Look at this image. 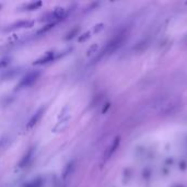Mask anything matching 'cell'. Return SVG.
<instances>
[{
    "label": "cell",
    "instance_id": "cell-5",
    "mask_svg": "<svg viewBox=\"0 0 187 187\" xmlns=\"http://www.w3.org/2000/svg\"><path fill=\"white\" fill-rule=\"evenodd\" d=\"M118 146H119V138H118V137H116V138L113 140V142L111 143V146H109V147L106 149V151H105V153H104V159H105V160H108V159L113 156L114 152H115L116 149L118 148Z\"/></svg>",
    "mask_w": 187,
    "mask_h": 187
},
{
    "label": "cell",
    "instance_id": "cell-7",
    "mask_svg": "<svg viewBox=\"0 0 187 187\" xmlns=\"http://www.w3.org/2000/svg\"><path fill=\"white\" fill-rule=\"evenodd\" d=\"M32 25H33L32 21H20V22L11 25L12 27H9L8 30H16V29H21V27H30L32 26Z\"/></svg>",
    "mask_w": 187,
    "mask_h": 187
},
{
    "label": "cell",
    "instance_id": "cell-6",
    "mask_svg": "<svg viewBox=\"0 0 187 187\" xmlns=\"http://www.w3.org/2000/svg\"><path fill=\"white\" fill-rule=\"evenodd\" d=\"M44 112H45L44 107H41V108L35 113V115L32 116L31 119L29 120V124H27V128L34 127V126H35V125L37 124L38 122H40V119L42 118V116H43V114H44Z\"/></svg>",
    "mask_w": 187,
    "mask_h": 187
},
{
    "label": "cell",
    "instance_id": "cell-2",
    "mask_svg": "<svg viewBox=\"0 0 187 187\" xmlns=\"http://www.w3.org/2000/svg\"><path fill=\"white\" fill-rule=\"evenodd\" d=\"M40 74H41V72L38 71V70H32V71L27 72V74L21 79V81L19 82V84L17 85V88H18V89H24V88L31 87V85L38 79Z\"/></svg>",
    "mask_w": 187,
    "mask_h": 187
},
{
    "label": "cell",
    "instance_id": "cell-8",
    "mask_svg": "<svg viewBox=\"0 0 187 187\" xmlns=\"http://www.w3.org/2000/svg\"><path fill=\"white\" fill-rule=\"evenodd\" d=\"M10 64V58L9 57H2L0 58V69H3Z\"/></svg>",
    "mask_w": 187,
    "mask_h": 187
},
{
    "label": "cell",
    "instance_id": "cell-9",
    "mask_svg": "<svg viewBox=\"0 0 187 187\" xmlns=\"http://www.w3.org/2000/svg\"><path fill=\"white\" fill-rule=\"evenodd\" d=\"M42 6V2H31L29 5H26V9L27 10H36L37 8H40Z\"/></svg>",
    "mask_w": 187,
    "mask_h": 187
},
{
    "label": "cell",
    "instance_id": "cell-1",
    "mask_svg": "<svg viewBox=\"0 0 187 187\" xmlns=\"http://www.w3.org/2000/svg\"><path fill=\"white\" fill-rule=\"evenodd\" d=\"M180 106V98L177 96H163L154 98L146 105L148 113H156L159 115H169Z\"/></svg>",
    "mask_w": 187,
    "mask_h": 187
},
{
    "label": "cell",
    "instance_id": "cell-3",
    "mask_svg": "<svg viewBox=\"0 0 187 187\" xmlns=\"http://www.w3.org/2000/svg\"><path fill=\"white\" fill-rule=\"evenodd\" d=\"M55 56H56V53L54 50L47 51L45 55H43L42 57L38 58L36 61H34V65H36V66L47 65V64H49V62H51L54 59H55Z\"/></svg>",
    "mask_w": 187,
    "mask_h": 187
},
{
    "label": "cell",
    "instance_id": "cell-4",
    "mask_svg": "<svg viewBox=\"0 0 187 187\" xmlns=\"http://www.w3.org/2000/svg\"><path fill=\"white\" fill-rule=\"evenodd\" d=\"M66 17V9L65 8H56L54 11H51L50 13L47 16V19L50 21H58V20H61L62 18H65Z\"/></svg>",
    "mask_w": 187,
    "mask_h": 187
}]
</instances>
